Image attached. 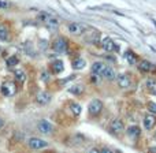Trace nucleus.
Returning a JSON list of instances; mask_svg holds the SVG:
<instances>
[{
	"label": "nucleus",
	"instance_id": "obj_24",
	"mask_svg": "<svg viewBox=\"0 0 156 153\" xmlns=\"http://www.w3.org/2000/svg\"><path fill=\"white\" fill-rule=\"evenodd\" d=\"M83 90H85V86L81 85V83H76V85H73L70 89H69V92L73 93L74 96H80V94H82Z\"/></svg>",
	"mask_w": 156,
	"mask_h": 153
},
{
	"label": "nucleus",
	"instance_id": "obj_6",
	"mask_svg": "<svg viewBox=\"0 0 156 153\" xmlns=\"http://www.w3.org/2000/svg\"><path fill=\"white\" fill-rule=\"evenodd\" d=\"M0 92L4 97H12L16 94V85L12 81H5L0 86Z\"/></svg>",
	"mask_w": 156,
	"mask_h": 153
},
{
	"label": "nucleus",
	"instance_id": "obj_5",
	"mask_svg": "<svg viewBox=\"0 0 156 153\" xmlns=\"http://www.w3.org/2000/svg\"><path fill=\"white\" fill-rule=\"evenodd\" d=\"M26 144L30 149L33 151H41V149H45L49 146V142H47L43 138H38V137H30L26 140Z\"/></svg>",
	"mask_w": 156,
	"mask_h": 153
},
{
	"label": "nucleus",
	"instance_id": "obj_31",
	"mask_svg": "<svg viewBox=\"0 0 156 153\" xmlns=\"http://www.w3.org/2000/svg\"><path fill=\"white\" fill-rule=\"evenodd\" d=\"M4 126H5V120L3 118H0V130H2Z\"/></svg>",
	"mask_w": 156,
	"mask_h": 153
},
{
	"label": "nucleus",
	"instance_id": "obj_23",
	"mask_svg": "<svg viewBox=\"0 0 156 153\" xmlns=\"http://www.w3.org/2000/svg\"><path fill=\"white\" fill-rule=\"evenodd\" d=\"M85 140H86V137L82 134H80V133H76V134H73V137H71L73 145H83V144H85Z\"/></svg>",
	"mask_w": 156,
	"mask_h": 153
},
{
	"label": "nucleus",
	"instance_id": "obj_2",
	"mask_svg": "<svg viewBox=\"0 0 156 153\" xmlns=\"http://www.w3.org/2000/svg\"><path fill=\"white\" fill-rule=\"evenodd\" d=\"M37 18L41 23L47 25V26L51 27V29H56V27L59 26V19H58L56 16L51 15L49 12H45V11H41V12L38 14Z\"/></svg>",
	"mask_w": 156,
	"mask_h": 153
},
{
	"label": "nucleus",
	"instance_id": "obj_26",
	"mask_svg": "<svg viewBox=\"0 0 156 153\" xmlns=\"http://www.w3.org/2000/svg\"><path fill=\"white\" fill-rule=\"evenodd\" d=\"M14 75H15V81L18 83H23V82H26V74H25V71L23 70H15L14 71Z\"/></svg>",
	"mask_w": 156,
	"mask_h": 153
},
{
	"label": "nucleus",
	"instance_id": "obj_30",
	"mask_svg": "<svg viewBox=\"0 0 156 153\" xmlns=\"http://www.w3.org/2000/svg\"><path fill=\"white\" fill-rule=\"evenodd\" d=\"M88 153H101V151H100L99 148H96V146H93V148H90V149H89Z\"/></svg>",
	"mask_w": 156,
	"mask_h": 153
},
{
	"label": "nucleus",
	"instance_id": "obj_19",
	"mask_svg": "<svg viewBox=\"0 0 156 153\" xmlns=\"http://www.w3.org/2000/svg\"><path fill=\"white\" fill-rule=\"evenodd\" d=\"M145 88L149 92V94H155L156 96V78L149 77L145 81Z\"/></svg>",
	"mask_w": 156,
	"mask_h": 153
},
{
	"label": "nucleus",
	"instance_id": "obj_15",
	"mask_svg": "<svg viewBox=\"0 0 156 153\" xmlns=\"http://www.w3.org/2000/svg\"><path fill=\"white\" fill-rule=\"evenodd\" d=\"M101 78L105 81H108V82H111V81H116V78H118V74H116V71L114 70L112 66H108L104 68V71H103L101 74Z\"/></svg>",
	"mask_w": 156,
	"mask_h": 153
},
{
	"label": "nucleus",
	"instance_id": "obj_7",
	"mask_svg": "<svg viewBox=\"0 0 156 153\" xmlns=\"http://www.w3.org/2000/svg\"><path fill=\"white\" fill-rule=\"evenodd\" d=\"M37 130L43 135H51L54 134V124L47 119H40L37 122Z\"/></svg>",
	"mask_w": 156,
	"mask_h": 153
},
{
	"label": "nucleus",
	"instance_id": "obj_33",
	"mask_svg": "<svg viewBox=\"0 0 156 153\" xmlns=\"http://www.w3.org/2000/svg\"><path fill=\"white\" fill-rule=\"evenodd\" d=\"M0 7H7V3H0Z\"/></svg>",
	"mask_w": 156,
	"mask_h": 153
},
{
	"label": "nucleus",
	"instance_id": "obj_29",
	"mask_svg": "<svg viewBox=\"0 0 156 153\" xmlns=\"http://www.w3.org/2000/svg\"><path fill=\"white\" fill-rule=\"evenodd\" d=\"M100 151H101V153H115V151H114V149L111 148V146H108V145L103 146V148L100 149Z\"/></svg>",
	"mask_w": 156,
	"mask_h": 153
},
{
	"label": "nucleus",
	"instance_id": "obj_20",
	"mask_svg": "<svg viewBox=\"0 0 156 153\" xmlns=\"http://www.w3.org/2000/svg\"><path fill=\"white\" fill-rule=\"evenodd\" d=\"M85 67H86V60L83 57H76L71 62V68L73 70H82Z\"/></svg>",
	"mask_w": 156,
	"mask_h": 153
},
{
	"label": "nucleus",
	"instance_id": "obj_22",
	"mask_svg": "<svg viewBox=\"0 0 156 153\" xmlns=\"http://www.w3.org/2000/svg\"><path fill=\"white\" fill-rule=\"evenodd\" d=\"M18 64H19L18 55H11V56H8L7 60H5V66H7L8 68H14V67H16Z\"/></svg>",
	"mask_w": 156,
	"mask_h": 153
},
{
	"label": "nucleus",
	"instance_id": "obj_25",
	"mask_svg": "<svg viewBox=\"0 0 156 153\" xmlns=\"http://www.w3.org/2000/svg\"><path fill=\"white\" fill-rule=\"evenodd\" d=\"M69 105H70V112L73 113L74 116H80L81 115V112H82V108H81V105L78 104V103L71 101Z\"/></svg>",
	"mask_w": 156,
	"mask_h": 153
},
{
	"label": "nucleus",
	"instance_id": "obj_1",
	"mask_svg": "<svg viewBox=\"0 0 156 153\" xmlns=\"http://www.w3.org/2000/svg\"><path fill=\"white\" fill-rule=\"evenodd\" d=\"M51 48H52V51H54L55 54L65 55V54H67V51H69V41L66 40L65 37L59 36V37H56L51 43Z\"/></svg>",
	"mask_w": 156,
	"mask_h": 153
},
{
	"label": "nucleus",
	"instance_id": "obj_17",
	"mask_svg": "<svg viewBox=\"0 0 156 153\" xmlns=\"http://www.w3.org/2000/svg\"><path fill=\"white\" fill-rule=\"evenodd\" d=\"M51 67H49V73L54 74V75H58V74H60L63 70H65V67H63V62L59 59H55L51 62Z\"/></svg>",
	"mask_w": 156,
	"mask_h": 153
},
{
	"label": "nucleus",
	"instance_id": "obj_9",
	"mask_svg": "<svg viewBox=\"0 0 156 153\" xmlns=\"http://www.w3.org/2000/svg\"><path fill=\"white\" fill-rule=\"evenodd\" d=\"M100 43H101V48L104 49L105 52H108V54H111V52H115V51L116 52L119 51V45H116L115 41H114L111 37H108V36L103 38Z\"/></svg>",
	"mask_w": 156,
	"mask_h": 153
},
{
	"label": "nucleus",
	"instance_id": "obj_16",
	"mask_svg": "<svg viewBox=\"0 0 156 153\" xmlns=\"http://www.w3.org/2000/svg\"><path fill=\"white\" fill-rule=\"evenodd\" d=\"M116 83L121 89H129L132 86V79L127 74H119L118 78H116Z\"/></svg>",
	"mask_w": 156,
	"mask_h": 153
},
{
	"label": "nucleus",
	"instance_id": "obj_34",
	"mask_svg": "<svg viewBox=\"0 0 156 153\" xmlns=\"http://www.w3.org/2000/svg\"><path fill=\"white\" fill-rule=\"evenodd\" d=\"M115 153H122L121 151H115Z\"/></svg>",
	"mask_w": 156,
	"mask_h": 153
},
{
	"label": "nucleus",
	"instance_id": "obj_12",
	"mask_svg": "<svg viewBox=\"0 0 156 153\" xmlns=\"http://www.w3.org/2000/svg\"><path fill=\"white\" fill-rule=\"evenodd\" d=\"M143 126L147 131H151V130L156 126V115H154V113H151V112L147 113V115L143 118Z\"/></svg>",
	"mask_w": 156,
	"mask_h": 153
},
{
	"label": "nucleus",
	"instance_id": "obj_11",
	"mask_svg": "<svg viewBox=\"0 0 156 153\" xmlns=\"http://www.w3.org/2000/svg\"><path fill=\"white\" fill-rule=\"evenodd\" d=\"M125 133H126V135L132 141H137L138 138L141 137V129L138 124H130V126H127V129L125 130Z\"/></svg>",
	"mask_w": 156,
	"mask_h": 153
},
{
	"label": "nucleus",
	"instance_id": "obj_10",
	"mask_svg": "<svg viewBox=\"0 0 156 153\" xmlns=\"http://www.w3.org/2000/svg\"><path fill=\"white\" fill-rule=\"evenodd\" d=\"M137 68L140 73L143 74H149V73H154L156 70V66L152 62H149L148 59H141L137 64Z\"/></svg>",
	"mask_w": 156,
	"mask_h": 153
},
{
	"label": "nucleus",
	"instance_id": "obj_21",
	"mask_svg": "<svg viewBox=\"0 0 156 153\" xmlns=\"http://www.w3.org/2000/svg\"><path fill=\"white\" fill-rule=\"evenodd\" d=\"M10 38V29L5 23L0 25V41H7Z\"/></svg>",
	"mask_w": 156,
	"mask_h": 153
},
{
	"label": "nucleus",
	"instance_id": "obj_27",
	"mask_svg": "<svg viewBox=\"0 0 156 153\" xmlns=\"http://www.w3.org/2000/svg\"><path fill=\"white\" fill-rule=\"evenodd\" d=\"M147 108H148V111L151 113H154V115H156V103L154 101H149L148 104H147Z\"/></svg>",
	"mask_w": 156,
	"mask_h": 153
},
{
	"label": "nucleus",
	"instance_id": "obj_14",
	"mask_svg": "<svg viewBox=\"0 0 156 153\" xmlns=\"http://www.w3.org/2000/svg\"><path fill=\"white\" fill-rule=\"evenodd\" d=\"M107 67V63L101 62V60H97V62H93L90 66V73L93 74V75H99L101 78V74L103 71H104V68Z\"/></svg>",
	"mask_w": 156,
	"mask_h": 153
},
{
	"label": "nucleus",
	"instance_id": "obj_3",
	"mask_svg": "<svg viewBox=\"0 0 156 153\" xmlns=\"http://www.w3.org/2000/svg\"><path fill=\"white\" fill-rule=\"evenodd\" d=\"M103 110H104V104L99 99H93L88 104V115L90 118H97L103 112Z\"/></svg>",
	"mask_w": 156,
	"mask_h": 153
},
{
	"label": "nucleus",
	"instance_id": "obj_35",
	"mask_svg": "<svg viewBox=\"0 0 156 153\" xmlns=\"http://www.w3.org/2000/svg\"><path fill=\"white\" fill-rule=\"evenodd\" d=\"M56 153H66V152H56Z\"/></svg>",
	"mask_w": 156,
	"mask_h": 153
},
{
	"label": "nucleus",
	"instance_id": "obj_18",
	"mask_svg": "<svg viewBox=\"0 0 156 153\" xmlns=\"http://www.w3.org/2000/svg\"><path fill=\"white\" fill-rule=\"evenodd\" d=\"M123 57H125V60H126L130 66H137L138 62H140V60H138V57H137V55H136V52H133L132 49H127V51L125 52Z\"/></svg>",
	"mask_w": 156,
	"mask_h": 153
},
{
	"label": "nucleus",
	"instance_id": "obj_28",
	"mask_svg": "<svg viewBox=\"0 0 156 153\" xmlns=\"http://www.w3.org/2000/svg\"><path fill=\"white\" fill-rule=\"evenodd\" d=\"M49 78H51V73H49V71H43V73H41V79H43L44 82H48Z\"/></svg>",
	"mask_w": 156,
	"mask_h": 153
},
{
	"label": "nucleus",
	"instance_id": "obj_13",
	"mask_svg": "<svg viewBox=\"0 0 156 153\" xmlns=\"http://www.w3.org/2000/svg\"><path fill=\"white\" fill-rule=\"evenodd\" d=\"M51 101H52V94L49 92H45V90L38 92L37 96H36V103L38 105H47Z\"/></svg>",
	"mask_w": 156,
	"mask_h": 153
},
{
	"label": "nucleus",
	"instance_id": "obj_32",
	"mask_svg": "<svg viewBox=\"0 0 156 153\" xmlns=\"http://www.w3.org/2000/svg\"><path fill=\"white\" fill-rule=\"evenodd\" d=\"M148 153H156V146H151L148 149Z\"/></svg>",
	"mask_w": 156,
	"mask_h": 153
},
{
	"label": "nucleus",
	"instance_id": "obj_8",
	"mask_svg": "<svg viewBox=\"0 0 156 153\" xmlns=\"http://www.w3.org/2000/svg\"><path fill=\"white\" fill-rule=\"evenodd\" d=\"M67 30L73 36H82L86 32V26L83 23H80V22H70L67 25Z\"/></svg>",
	"mask_w": 156,
	"mask_h": 153
},
{
	"label": "nucleus",
	"instance_id": "obj_4",
	"mask_svg": "<svg viewBox=\"0 0 156 153\" xmlns=\"http://www.w3.org/2000/svg\"><path fill=\"white\" fill-rule=\"evenodd\" d=\"M125 123H123V120L122 119H119V118H115V119H112V120L110 122V126H108V131H110V134H112V135H121V134H123L125 133Z\"/></svg>",
	"mask_w": 156,
	"mask_h": 153
}]
</instances>
